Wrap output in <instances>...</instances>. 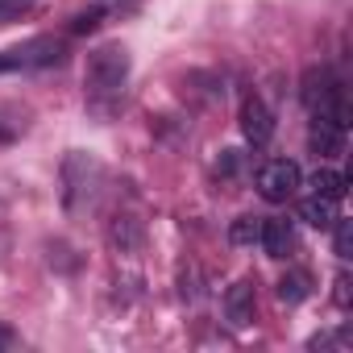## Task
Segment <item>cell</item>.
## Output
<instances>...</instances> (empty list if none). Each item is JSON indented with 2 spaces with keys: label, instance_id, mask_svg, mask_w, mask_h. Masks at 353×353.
Segmentation results:
<instances>
[{
  "label": "cell",
  "instance_id": "obj_11",
  "mask_svg": "<svg viewBox=\"0 0 353 353\" xmlns=\"http://www.w3.org/2000/svg\"><path fill=\"white\" fill-rule=\"evenodd\" d=\"M336 208H341V204H332V200H324V196H316V192H312V196H303V204H299V216H303L312 229H320V233H324V229H332V221H336Z\"/></svg>",
  "mask_w": 353,
  "mask_h": 353
},
{
  "label": "cell",
  "instance_id": "obj_7",
  "mask_svg": "<svg viewBox=\"0 0 353 353\" xmlns=\"http://www.w3.org/2000/svg\"><path fill=\"white\" fill-rule=\"evenodd\" d=\"M254 312H258L254 279H237V283L225 291V320H229L233 328H250V324H254Z\"/></svg>",
  "mask_w": 353,
  "mask_h": 353
},
{
  "label": "cell",
  "instance_id": "obj_8",
  "mask_svg": "<svg viewBox=\"0 0 353 353\" xmlns=\"http://www.w3.org/2000/svg\"><path fill=\"white\" fill-rule=\"evenodd\" d=\"M9 54H13V67H54V63H63L67 46L59 38H34V42L9 50Z\"/></svg>",
  "mask_w": 353,
  "mask_h": 353
},
{
  "label": "cell",
  "instance_id": "obj_3",
  "mask_svg": "<svg viewBox=\"0 0 353 353\" xmlns=\"http://www.w3.org/2000/svg\"><path fill=\"white\" fill-rule=\"evenodd\" d=\"M303 188V174H299V162L291 158H270L258 166V196L270 200V204H287L295 200Z\"/></svg>",
  "mask_w": 353,
  "mask_h": 353
},
{
  "label": "cell",
  "instance_id": "obj_14",
  "mask_svg": "<svg viewBox=\"0 0 353 353\" xmlns=\"http://www.w3.org/2000/svg\"><path fill=\"white\" fill-rule=\"evenodd\" d=\"M258 229H262V216H237L229 229V241L233 245H258Z\"/></svg>",
  "mask_w": 353,
  "mask_h": 353
},
{
  "label": "cell",
  "instance_id": "obj_23",
  "mask_svg": "<svg viewBox=\"0 0 353 353\" xmlns=\"http://www.w3.org/2000/svg\"><path fill=\"white\" fill-rule=\"evenodd\" d=\"M0 71H17V67H13V54H9V50H0Z\"/></svg>",
  "mask_w": 353,
  "mask_h": 353
},
{
  "label": "cell",
  "instance_id": "obj_15",
  "mask_svg": "<svg viewBox=\"0 0 353 353\" xmlns=\"http://www.w3.org/2000/svg\"><path fill=\"white\" fill-rule=\"evenodd\" d=\"M204 295V283H200V270L188 262V266H179V299L183 303H196Z\"/></svg>",
  "mask_w": 353,
  "mask_h": 353
},
{
  "label": "cell",
  "instance_id": "obj_6",
  "mask_svg": "<svg viewBox=\"0 0 353 353\" xmlns=\"http://www.w3.org/2000/svg\"><path fill=\"white\" fill-rule=\"evenodd\" d=\"M345 133H349V121H336V117H312V154L316 158H336L345 154Z\"/></svg>",
  "mask_w": 353,
  "mask_h": 353
},
{
  "label": "cell",
  "instance_id": "obj_12",
  "mask_svg": "<svg viewBox=\"0 0 353 353\" xmlns=\"http://www.w3.org/2000/svg\"><path fill=\"white\" fill-rule=\"evenodd\" d=\"M312 192H316V196H324V200H332V204H341V200H345V192H349V179H345L341 170L320 166V170L312 174Z\"/></svg>",
  "mask_w": 353,
  "mask_h": 353
},
{
  "label": "cell",
  "instance_id": "obj_24",
  "mask_svg": "<svg viewBox=\"0 0 353 353\" xmlns=\"http://www.w3.org/2000/svg\"><path fill=\"white\" fill-rule=\"evenodd\" d=\"M9 345H13V332H9L5 324H0V349H9Z\"/></svg>",
  "mask_w": 353,
  "mask_h": 353
},
{
  "label": "cell",
  "instance_id": "obj_4",
  "mask_svg": "<svg viewBox=\"0 0 353 353\" xmlns=\"http://www.w3.org/2000/svg\"><path fill=\"white\" fill-rule=\"evenodd\" d=\"M96 183H100V162L83 150H71V158L63 162V204L79 208V200H92Z\"/></svg>",
  "mask_w": 353,
  "mask_h": 353
},
{
  "label": "cell",
  "instance_id": "obj_18",
  "mask_svg": "<svg viewBox=\"0 0 353 353\" xmlns=\"http://www.w3.org/2000/svg\"><path fill=\"white\" fill-rule=\"evenodd\" d=\"M104 26V17L96 13V9H79L75 17H71V34H92V30H100Z\"/></svg>",
  "mask_w": 353,
  "mask_h": 353
},
{
  "label": "cell",
  "instance_id": "obj_13",
  "mask_svg": "<svg viewBox=\"0 0 353 353\" xmlns=\"http://www.w3.org/2000/svg\"><path fill=\"white\" fill-rule=\"evenodd\" d=\"M307 295H312V279H307L303 270H291V274H283V279H279V299H283L287 307L303 303Z\"/></svg>",
  "mask_w": 353,
  "mask_h": 353
},
{
  "label": "cell",
  "instance_id": "obj_20",
  "mask_svg": "<svg viewBox=\"0 0 353 353\" xmlns=\"http://www.w3.org/2000/svg\"><path fill=\"white\" fill-rule=\"evenodd\" d=\"M328 345H349V328H341V332H320V336L307 341V349H328Z\"/></svg>",
  "mask_w": 353,
  "mask_h": 353
},
{
  "label": "cell",
  "instance_id": "obj_10",
  "mask_svg": "<svg viewBox=\"0 0 353 353\" xmlns=\"http://www.w3.org/2000/svg\"><path fill=\"white\" fill-rule=\"evenodd\" d=\"M141 241H145V229H141L137 216H129V212L112 216V225H108V245H112L117 254H137Z\"/></svg>",
  "mask_w": 353,
  "mask_h": 353
},
{
  "label": "cell",
  "instance_id": "obj_1",
  "mask_svg": "<svg viewBox=\"0 0 353 353\" xmlns=\"http://www.w3.org/2000/svg\"><path fill=\"white\" fill-rule=\"evenodd\" d=\"M129 50L121 42H108V46H96L83 63V104L88 112L108 125L121 104H125V88H129Z\"/></svg>",
  "mask_w": 353,
  "mask_h": 353
},
{
  "label": "cell",
  "instance_id": "obj_19",
  "mask_svg": "<svg viewBox=\"0 0 353 353\" xmlns=\"http://www.w3.org/2000/svg\"><path fill=\"white\" fill-rule=\"evenodd\" d=\"M34 9V0H0V26H9V21H17L21 13H30Z\"/></svg>",
  "mask_w": 353,
  "mask_h": 353
},
{
  "label": "cell",
  "instance_id": "obj_16",
  "mask_svg": "<svg viewBox=\"0 0 353 353\" xmlns=\"http://www.w3.org/2000/svg\"><path fill=\"white\" fill-rule=\"evenodd\" d=\"M88 9H96L104 21H117V17H125V13H137L141 0H92Z\"/></svg>",
  "mask_w": 353,
  "mask_h": 353
},
{
  "label": "cell",
  "instance_id": "obj_9",
  "mask_svg": "<svg viewBox=\"0 0 353 353\" xmlns=\"http://www.w3.org/2000/svg\"><path fill=\"white\" fill-rule=\"evenodd\" d=\"M258 245L266 250V258H291V250H295V233H291V225L287 221H279V216H266L262 221V229H258Z\"/></svg>",
  "mask_w": 353,
  "mask_h": 353
},
{
  "label": "cell",
  "instance_id": "obj_22",
  "mask_svg": "<svg viewBox=\"0 0 353 353\" xmlns=\"http://www.w3.org/2000/svg\"><path fill=\"white\" fill-rule=\"evenodd\" d=\"M349 274H336V291H332V299H336V307H349Z\"/></svg>",
  "mask_w": 353,
  "mask_h": 353
},
{
  "label": "cell",
  "instance_id": "obj_21",
  "mask_svg": "<svg viewBox=\"0 0 353 353\" xmlns=\"http://www.w3.org/2000/svg\"><path fill=\"white\" fill-rule=\"evenodd\" d=\"M21 129H26V121H17V117H9V112H0V141H13Z\"/></svg>",
  "mask_w": 353,
  "mask_h": 353
},
{
  "label": "cell",
  "instance_id": "obj_17",
  "mask_svg": "<svg viewBox=\"0 0 353 353\" xmlns=\"http://www.w3.org/2000/svg\"><path fill=\"white\" fill-rule=\"evenodd\" d=\"M332 250H336V258L345 262V258H353V225L349 221H332Z\"/></svg>",
  "mask_w": 353,
  "mask_h": 353
},
{
  "label": "cell",
  "instance_id": "obj_5",
  "mask_svg": "<svg viewBox=\"0 0 353 353\" xmlns=\"http://www.w3.org/2000/svg\"><path fill=\"white\" fill-rule=\"evenodd\" d=\"M241 133L254 150H262L270 137H274V112L266 108L262 96H245L241 100Z\"/></svg>",
  "mask_w": 353,
  "mask_h": 353
},
{
  "label": "cell",
  "instance_id": "obj_2",
  "mask_svg": "<svg viewBox=\"0 0 353 353\" xmlns=\"http://www.w3.org/2000/svg\"><path fill=\"white\" fill-rule=\"evenodd\" d=\"M299 100L312 117H336L349 121V104H345V88L332 75V67H307L299 79Z\"/></svg>",
  "mask_w": 353,
  "mask_h": 353
}]
</instances>
